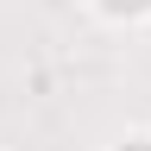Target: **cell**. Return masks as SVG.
<instances>
[{
    "label": "cell",
    "instance_id": "7a4b0ae2",
    "mask_svg": "<svg viewBox=\"0 0 151 151\" xmlns=\"http://www.w3.org/2000/svg\"><path fill=\"white\" fill-rule=\"evenodd\" d=\"M107 151H151V126H126V132H120Z\"/></svg>",
    "mask_w": 151,
    "mask_h": 151
},
{
    "label": "cell",
    "instance_id": "6da1fadb",
    "mask_svg": "<svg viewBox=\"0 0 151 151\" xmlns=\"http://www.w3.org/2000/svg\"><path fill=\"white\" fill-rule=\"evenodd\" d=\"M94 25L107 32H132V25H151V0H82Z\"/></svg>",
    "mask_w": 151,
    "mask_h": 151
}]
</instances>
